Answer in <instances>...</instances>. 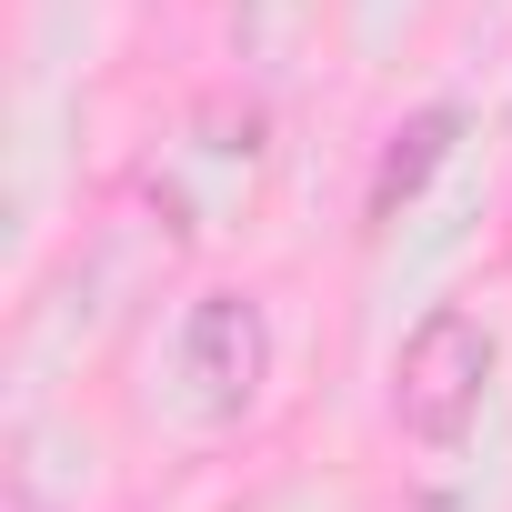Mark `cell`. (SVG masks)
Masks as SVG:
<instances>
[{"instance_id": "cell-1", "label": "cell", "mask_w": 512, "mask_h": 512, "mask_svg": "<svg viewBox=\"0 0 512 512\" xmlns=\"http://www.w3.org/2000/svg\"><path fill=\"white\" fill-rule=\"evenodd\" d=\"M482 392H492V332L442 302L412 322V342L392 352V422L422 442V452H452L472 422H482Z\"/></svg>"}, {"instance_id": "cell-3", "label": "cell", "mask_w": 512, "mask_h": 512, "mask_svg": "<svg viewBox=\"0 0 512 512\" xmlns=\"http://www.w3.org/2000/svg\"><path fill=\"white\" fill-rule=\"evenodd\" d=\"M452 141H462V111H452V101H422V111H402V121H392V141H382V161H372V201H362V211H372V231H382V221H402V211L432 191V171L452 161Z\"/></svg>"}, {"instance_id": "cell-2", "label": "cell", "mask_w": 512, "mask_h": 512, "mask_svg": "<svg viewBox=\"0 0 512 512\" xmlns=\"http://www.w3.org/2000/svg\"><path fill=\"white\" fill-rule=\"evenodd\" d=\"M181 372L201 382L211 412H251L272 382V312L251 292H201L181 312Z\"/></svg>"}]
</instances>
